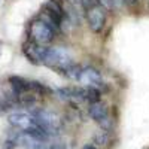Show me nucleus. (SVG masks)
Wrapping results in <instances>:
<instances>
[{
  "mask_svg": "<svg viewBox=\"0 0 149 149\" xmlns=\"http://www.w3.org/2000/svg\"><path fill=\"white\" fill-rule=\"evenodd\" d=\"M100 91H98L97 86H86V100L90 103H95L100 102Z\"/></svg>",
  "mask_w": 149,
  "mask_h": 149,
  "instance_id": "nucleus-11",
  "label": "nucleus"
},
{
  "mask_svg": "<svg viewBox=\"0 0 149 149\" xmlns=\"http://www.w3.org/2000/svg\"><path fill=\"white\" fill-rule=\"evenodd\" d=\"M112 2H113V9H116V10L122 9L124 5H125V0H112Z\"/></svg>",
  "mask_w": 149,
  "mask_h": 149,
  "instance_id": "nucleus-16",
  "label": "nucleus"
},
{
  "mask_svg": "<svg viewBox=\"0 0 149 149\" xmlns=\"http://www.w3.org/2000/svg\"><path fill=\"white\" fill-rule=\"evenodd\" d=\"M136 3H137V0H125V5L128 6H134Z\"/></svg>",
  "mask_w": 149,
  "mask_h": 149,
  "instance_id": "nucleus-18",
  "label": "nucleus"
},
{
  "mask_svg": "<svg viewBox=\"0 0 149 149\" xmlns=\"http://www.w3.org/2000/svg\"><path fill=\"white\" fill-rule=\"evenodd\" d=\"M9 82H10L12 88H14V93H15L17 95H18V94H22V93H27L29 90H31L30 82L24 81V79H21V78L14 76V78H10V79H9Z\"/></svg>",
  "mask_w": 149,
  "mask_h": 149,
  "instance_id": "nucleus-8",
  "label": "nucleus"
},
{
  "mask_svg": "<svg viewBox=\"0 0 149 149\" xmlns=\"http://www.w3.org/2000/svg\"><path fill=\"white\" fill-rule=\"evenodd\" d=\"M78 82L79 84H84L86 86H98V85H100V82H102V73L98 72L97 69H94V67L82 69Z\"/></svg>",
  "mask_w": 149,
  "mask_h": 149,
  "instance_id": "nucleus-6",
  "label": "nucleus"
},
{
  "mask_svg": "<svg viewBox=\"0 0 149 149\" xmlns=\"http://www.w3.org/2000/svg\"><path fill=\"white\" fill-rule=\"evenodd\" d=\"M82 149H98L94 143H86V145H84V148Z\"/></svg>",
  "mask_w": 149,
  "mask_h": 149,
  "instance_id": "nucleus-17",
  "label": "nucleus"
},
{
  "mask_svg": "<svg viewBox=\"0 0 149 149\" xmlns=\"http://www.w3.org/2000/svg\"><path fill=\"white\" fill-rule=\"evenodd\" d=\"M86 21L88 26L94 33L102 31L106 24V9L100 5H95L91 9L86 10Z\"/></svg>",
  "mask_w": 149,
  "mask_h": 149,
  "instance_id": "nucleus-4",
  "label": "nucleus"
},
{
  "mask_svg": "<svg viewBox=\"0 0 149 149\" xmlns=\"http://www.w3.org/2000/svg\"><path fill=\"white\" fill-rule=\"evenodd\" d=\"M82 5H84L85 10H88V9H91L93 6L98 5V0H82Z\"/></svg>",
  "mask_w": 149,
  "mask_h": 149,
  "instance_id": "nucleus-15",
  "label": "nucleus"
},
{
  "mask_svg": "<svg viewBox=\"0 0 149 149\" xmlns=\"http://www.w3.org/2000/svg\"><path fill=\"white\" fill-rule=\"evenodd\" d=\"M88 113L94 121L98 122V121H102L103 118H106L109 115V110H107V106L103 104L102 102H95V103H91V106L88 109Z\"/></svg>",
  "mask_w": 149,
  "mask_h": 149,
  "instance_id": "nucleus-7",
  "label": "nucleus"
},
{
  "mask_svg": "<svg viewBox=\"0 0 149 149\" xmlns=\"http://www.w3.org/2000/svg\"><path fill=\"white\" fill-rule=\"evenodd\" d=\"M9 122L14 127L21 128L24 131H27L29 128H31L33 125H36L34 116H30L27 113H24V112H14V113H10L9 115Z\"/></svg>",
  "mask_w": 149,
  "mask_h": 149,
  "instance_id": "nucleus-5",
  "label": "nucleus"
},
{
  "mask_svg": "<svg viewBox=\"0 0 149 149\" xmlns=\"http://www.w3.org/2000/svg\"><path fill=\"white\" fill-rule=\"evenodd\" d=\"M34 122L36 125H39L48 136H55L60 131V118L54 113V112H49L45 109H37L34 112Z\"/></svg>",
  "mask_w": 149,
  "mask_h": 149,
  "instance_id": "nucleus-2",
  "label": "nucleus"
},
{
  "mask_svg": "<svg viewBox=\"0 0 149 149\" xmlns=\"http://www.w3.org/2000/svg\"><path fill=\"white\" fill-rule=\"evenodd\" d=\"M98 5L103 6L106 10H112V9H113V2H112V0H98Z\"/></svg>",
  "mask_w": 149,
  "mask_h": 149,
  "instance_id": "nucleus-14",
  "label": "nucleus"
},
{
  "mask_svg": "<svg viewBox=\"0 0 149 149\" xmlns=\"http://www.w3.org/2000/svg\"><path fill=\"white\" fill-rule=\"evenodd\" d=\"M146 5H148V8H149V0H146Z\"/></svg>",
  "mask_w": 149,
  "mask_h": 149,
  "instance_id": "nucleus-19",
  "label": "nucleus"
},
{
  "mask_svg": "<svg viewBox=\"0 0 149 149\" xmlns=\"http://www.w3.org/2000/svg\"><path fill=\"white\" fill-rule=\"evenodd\" d=\"M42 63L46 66L55 67L57 70L61 67H66L69 64H72V55L66 48H49V46H43V54H42Z\"/></svg>",
  "mask_w": 149,
  "mask_h": 149,
  "instance_id": "nucleus-1",
  "label": "nucleus"
},
{
  "mask_svg": "<svg viewBox=\"0 0 149 149\" xmlns=\"http://www.w3.org/2000/svg\"><path fill=\"white\" fill-rule=\"evenodd\" d=\"M98 125H100V128L103 130V131H110V128H112V119H110V116L107 115L106 118H103L102 121H98Z\"/></svg>",
  "mask_w": 149,
  "mask_h": 149,
  "instance_id": "nucleus-13",
  "label": "nucleus"
},
{
  "mask_svg": "<svg viewBox=\"0 0 149 149\" xmlns=\"http://www.w3.org/2000/svg\"><path fill=\"white\" fill-rule=\"evenodd\" d=\"M94 143L100 145V146H106L109 143V134L104 131V133H97L94 136Z\"/></svg>",
  "mask_w": 149,
  "mask_h": 149,
  "instance_id": "nucleus-12",
  "label": "nucleus"
},
{
  "mask_svg": "<svg viewBox=\"0 0 149 149\" xmlns=\"http://www.w3.org/2000/svg\"><path fill=\"white\" fill-rule=\"evenodd\" d=\"M81 72H82V69H81L79 66H76V64H73V63H72V64H69V66H66V67L58 69V73L64 74L66 78L74 79V81H78V79H79Z\"/></svg>",
  "mask_w": 149,
  "mask_h": 149,
  "instance_id": "nucleus-9",
  "label": "nucleus"
},
{
  "mask_svg": "<svg viewBox=\"0 0 149 149\" xmlns=\"http://www.w3.org/2000/svg\"><path fill=\"white\" fill-rule=\"evenodd\" d=\"M57 95L63 102H72V100H74V90L73 88H58Z\"/></svg>",
  "mask_w": 149,
  "mask_h": 149,
  "instance_id": "nucleus-10",
  "label": "nucleus"
},
{
  "mask_svg": "<svg viewBox=\"0 0 149 149\" xmlns=\"http://www.w3.org/2000/svg\"><path fill=\"white\" fill-rule=\"evenodd\" d=\"M29 33H30V37H31V42H34L37 45H42V46H48L54 40V37L57 34L51 27H48L42 19L33 21Z\"/></svg>",
  "mask_w": 149,
  "mask_h": 149,
  "instance_id": "nucleus-3",
  "label": "nucleus"
}]
</instances>
